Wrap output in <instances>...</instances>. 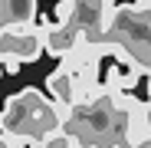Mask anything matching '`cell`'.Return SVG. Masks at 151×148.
Returning a JSON list of instances; mask_svg holds the SVG:
<instances>
[{"label": "cell", "instance_id": "obj_1", "mask_svg": "<svg viewBox=\"0 0 151 148\" xmlns=\"http://www.w3.org/2000/svg\"><path fill=\"white\" fill-rule=\"evenodd\" d=\"M59 129H66V125L56 118V102H49L36 89H23V92L10 95L0 109V132L4 135L43 142L46 135H53Z\"/></svg>", "mask_w": 151, "mask_h": 148}, {"label": "cell", "instance_id": "obj_2", "mask_svg": "<svg viewBox=\"0 0 151 148\" xmlns=\"http://www.w3.org/2000/svg\"><path fill=\"white\" fill-rule=\"evenodd\" d=\"M46 53V33L36 23H17L0 30V59L17 63H36Z\"/></svg>", "mask_w": 151, "mask_h": 148}, {"label": "cell", "instance_id": "obj_3", "mask_svg": "<svg viewBox=\"0 0 151 148\" xmlns=\"http://www.w3.org/2000/svg\"><path fill=\"white\" fill-rule=\"evenodd\" d=\"M40 20V27H43V33H46V53L49 56H69L76 46L82 43V30H76V27H69V23H53V20H46V17H36Z\"/></svg>", "mask_w": 151, "mask_h": 148}, {"label": "cell", "instance_id": "obj_4", "mask_svg": "<svg viewBox=\"0 0 151 148\" xmlns=\"http://www.w3.org/2000/svg\"><path fill=\"white\" fill-rule=\"evenodd\" d=\"M46 89H49V95H53V102H59V105H79V82H76V76L69 69L56 66L46 76Z\"/></svg>", "mask_w": 151, "mask_h": 148}, {"label": "cell", "instance_id": "obj_5", "mask_svg": "<svg viewBox=\"0 0 151 148\" xmlns=\"http://www.w3.org/2000/svg\"><path fill=\"white\" fill-rule=\"evenodd\" d=\"M7 7V27H17V23H36V0H4Z\"/></svg>", "mask_w": 151, "mask_h": 148}, {"label": "cell", "instance_id": "obj_6", "mask_svg": "<svg viewBox=\"0 0 151 148\" xmlns=\"http://www.w3.org/2000/svg\"><path fill=\"white\" fill-rule=\"evenodd\" d=\"M76 145H79L76 135L66 132V129H59V132H53V135H46L43 142H36V148H76Z\"/></svg>", "mask_w": 151, "mask_h": 148}, {"label": "cell", "instance_id": "obj_7", "mask_svg": "<svg viewBox=\"0 0 151 148\" xmlns=\"http://www.w3.org/2000/svg\"><path fill=\"white\" fill-rule=\"evenodd\" d=\"M0 66H4V72H10V76H17L23 63H17V59H0Z\"/></svg>", "mask_w": 151, "mask_h": 148}, {"label": "cell", "instance_id": "obj_8", "mask_svg": "<svg viewBox=\"0 0 151 148\" xmlns=\"http://www.w3.org/2000/svg\"><path fill=\"white\" fill-rule=\"evenodd\" d=\"M135 7H138L141 13H148V10H151V0H135Z\"/></svg>", "mask_w": 151, "mask_h": 148}, {"label": "cell", "instance_id": "obj_9", "mask_svg": "<svg viewBox=\"0 0 151 148\" xmlns=\"http://www.w3.org/2000/svg\"><path fill=\"white\" fill-rule=\"evenodd\" d=\"M7 27V7H4V0H0V30Z\"/></svg>", "mask_w": 151, "mask_h": 148}, {"label": "cell", "instance_id": "obj_10", "mask_svg": "<svg viewBox=\"0 0 151 148\" xmlns=\"http://www.w3.org/2000/svg\"><path fill=\"white\" fill-rule=\"evenodd\" d=\"M145 17H148V23H151V10H148V13H145Z\"/></svg>", "mask_w": 151, "mask_h": 148}, {"label": "cell", "instance_id": "obj_11", "mask_svg": "<svg viewBox=\"0 0 151 148\" xmlns=\"http://www.w3.org/2000/svg\"><path fill=\"white\" fill-rule=\"evenodd\" d=\"M0 72H4V66H0Z\"/></svg>", "mask_w": 151, "mask_h": 148}]
</instances>
